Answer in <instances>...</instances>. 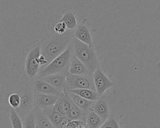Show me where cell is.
<instances>
[{
	"label": "cell",
	"instance_id": "cell-1",
	"mask_svg": "<svg viewBox=\"0 0 160 128\" xmlns=\"http://www.w3.org/2000/svg\"><path fill=\"white\" fill-rule=\"evenodd\" d=\"M73 33L74 30H68L64 35L54 34L44 41L41 46L39 61L41 68L48 65L68 47L74 37Z\"/></svg>",
	"mask_w": 160,
	"mask_h": 128
},
{
	"label": "cell",
	"instance_id": "cell-2",
	"mask_svg": "<svg viewBox=\"0 0 160 128\" xmlns=\"http://www.w3.org/2000/svg\"><path fill=\"white\" fill-rule=\"evenodd\" d=\"M72 44L74 55L93 73L99 68V63L92 46L82 43L74 37L72 40Z\"/></svg>",
	"mask_w": 160,
	"mask_h": 128
},
{
	"label": "cell",
	"instance_id": "cell-3",
	"mask_svg": "<svg viewBox=\"0 0 160 128\" xmlns=\"http://www.w3.org/2000/svg\"><path fill=\"white\" fill-rule=\"evenodd\" d=\"M72 51V44L71 41L68 47L61 54L55 58L46 67L40 69L37 75L38 78L68 70Z\"/></svg>",
	"mask_w": 160,
	"mask_h": 128
},
{
	"label": "cell",
	"instance_id": "cell-4",
	"mask_svg": "<svg viewBox=\"0 0 160 128\" xmlns=\"http://www.w3.org/2000/svg\"><path fill=\"white\" fill-rule=\"evenodd\" d=\"M21 96L19 107L15 109L22 119L34 108V90L33 84L31 82H25L18 87L17 92Z\"/></svg>",
	"mask_w": 160,
	"mask_h": 128
},
{
	"label": "cell",
	"instance_id": "cell-5",
	"mask_svg": "<svg viewBox=\"0 0 160 128\" xmlns=\"http://www.w3.org/2000/svg\"><path fill=\"white\" fill-rule=\"evenodd\" d=\"M66 87L67 91L79 88H89L96 91L92 74L77 75L68 72L66 74Z\"/></svg>",
	"mask_w": 160,
	"mask_h": 128
},
{
	"label": "cell",
	"instance_id": "cell-6",
	"mask_svg": "<svg viewBox=\"0 0 160 128\" xmlns=\"http://www.w3.org/2000/svg\"><path fill=\"white\" fill-rule=\"evenodd\" d=\"M41 56V46H36L30 50L25 59V72L28 77L32 78L38 75L41 65L39 57Z\"/></svg>",
	"mask_w": 160,
	"mask_h": 128
},
{
	"label": "cell",
	"instance_id": "cell-7",
	"mask_svg": "<svg viewBox=\"0 0 160 128\" xmlns=\"http://www.w3.org/2000/svg\"><path fill=\"white\" fill-rule=\"evenodd\" d=\"M94 83L98 95H102L108 89L114 85V82L110 80L99 68H97L92 73Z\"/></svg>",
	"mask_w": 160,
	"mask_h": 128
},
{
	"label": "cell",
	"instance_id": "cell-8",
	"mask_svg": "<svg viewBox=\"0 0 160 128\" xmlns=\"http://www.w3.org/2000/svg\"><path fill=\"white\" fill-rule=\"evenodd\" d=\"M59 97V95L46 94L34 91V107L42 110L53 107Z\"/></svg>",
	"mask_w": 160,
	"mask_h": 128
},
{
	"label": "cell",
	"instance_id": "cell-9",
	"mask_svg": "<svg viewBox=\"0 0 160 128\" xmlns=\"http://www.w3.org/2000/svg\"><path fill=\"white\" fill-rule=\"evenodd\" d=\"M68 71L46 75L41 78L63 92H68L66 87V74Z\"/></svg>",
	"mask_w": 160,
	"mask_h": 128
},
{
	"label": "cell",
	"instance_id": "cell-10",
	"mask_svg": "<svg viewBox=\"0 0 160 128\" xmlns=\"http://www.w3.org/2000/svg\"><path fill=\"white\" fill-rule=\"evenodd\" d=\"M42 110L56 128H63L70 120L67 116H64L58 112L54 106Z\"/></svg>",
	"mask_w": 160,
	"mask_h": 128
},
{
	"label": "cell",
	"instance_id": "cell-11",
	"mask_svg": "<svg viewBox=\"0 0 160 128\" xmlns=\"http://www.w3.org/2000/svg\"><path fill=\"white\" fill-rule=\"evenodd\" d=\"M33 88L35 92L46 93V94L55 95L60 96L64 93L61 90L55 88L49 83L39 78L34 82Z\"/></svg>",
	"mask_w": 160,
	"mask_h": 128
},
{
	"label": "cell",
	"instance_id": "cell-12",
	"mask_svg": "<svg viewBox=\"0 0 160 128\" xmlns=\"http://www.w3.org/2000/svg\"><path fill=\"white\" fill-rule=\"evenodd\" d=\"M68 73L77 75L92 74L87 67L81 61H80L74 53H72L71 56L68 68Z\"/></svg>",
	"mask_w": 160,
	"mask_h": 128
},
{
	"label": "cell",
	"instance_id": "cell-13",
	"mask_svg": "<svg viewBox=\"0 0 160 128\" xmlns=\"http://www.w3.org/2000/svg\"><path fill=\"white\" fill-rule=\"evenodd\" d=\"M72 105V100L68 95V92H64L61 95L55 105L54 108L64 116H67Z\"/></svg>",
	"mask_w": 160,
	"mask_h": 128
},
{
	"label": "cell",
	"instance_id": "cell-14",
	"mask_svg": "<svg viewBox=\"0 0 160 128\" xmlns=\"http://www.w3.org/2000/svg\"><path fill=\"white\" fill-rule=\"evenodd\" d=\"M73 36L76 39L86 43L89 46H92L93 41L92 40L91 33L89 29L84 25L81 24L76 27L74 30Z\"/></svg>",
	"mask_w": 160,
	"mask_h": 128
},
{
	"label": "cell",
	"instance_id": "cell-15",
	"mask_svg": "<svg viewBox=\"0 0 160 128\" xmlns=\"http://www.w3.org/2000/svg\"><path fill=\"white\" fill-rule=\"evenodd\" d=\"M92 110L96 112L105 122L109 116V108L106 100L102 97H99L96 100Z\"/></svg>",
	"mask_w": 160,
	"mask_h": 128
},
{
	"label": "cell",
	"instance_id": "cell-16",
	"mask_svg": "<svg viewBox=\"0 0 160 128\" xmlns=\"http://www.w3.org/2000/svg\"><path fill=\"white\" fill-rule=\"evenodd\" d=\"M34 110L36 116V128H56L42 109L34 107Z\"/></svg>",
	"mask_w": 160,
	"mask_h": 128
},
{
	"label": "cell",
	"instance_id": "cell-17",
	"mask_svg": "<svg viewBox=\"0 0 160 128\" xmlns=\"http://www.w3.org/2000/svg\"><path fill=\"white\" fill-rule=\"evenodd\" d=\"M68 95L70 97L71 100L78 107L84 110L89 111L90 110H92V107L94 104L95 101L89 100L88 99H86L78 95H76L74 93L68 92Z\"/></svg>",
	"mask_w": 160,
	"mask_h": 128
},
{
	"label": "cell",
	"instance_id": "cell-18",
	"mask_svg": "<svg viewBox=\"0 0 160 128\" xmlns=\"http://www.w3.org/2000/svg\"><path fill=\"white\" fill-rule=\"evenodd\" d=\"M89 111L83 110L72 101V105L67 117L70 120H78L86 122V119Z\"/></svg>",
	"mask_w": 160,
	"mask_h": 128
},
{
	"label": "cell",
	"instance_id": "cell-19",
	"mask_svg": "<svg viewBox=\"0 0 160 128\" xmlns=\"http://www.w3.org/2000/svg\"><path fill=\"white\" fill-rule=\"evenodd\" d=\"M103 123V120L96 112L92 110L89 111L86 119L87 128H99Z\"/></svg>",
	"mask_w": 160,
	"mask_h": 128
},
{
	"label": "cell",
	"instance_id": "cell-20",
	"mask_svg": "<svg viewBox=\"0 0 160 128\" xmlns=\"http://www.w3.org/2000/svg\"><path fill=\"white\" fill-rule=\"evenodd\" d=\"M68 92L74 93L86 99L96 101L99 98V95L96 91L89 89V88H79V89H72L68 90Z\"/></svg>",
	"mask_w": 160,
	"mask_h": 128
},
{
	"label": "cell",
	"instance_id": "cell-21",
	"mask_svg": "<svg viewBox=\"0 0 160 128\" xmlns=\"http://www.w3.org/2000/svg\"><path fill=\"white\" fill-rule=\"evenodd\" d=\"M69 30H74L77 27V19L74 13L72 11L66 12L61 18Z\"/></svg>",
	"mask_w": 160,
	"mask_h": 128
},
{
	"label": "cell",
	"instance_id": "cell-22",
	"mask_svg": "<svg viewBox=\"0 0 160 128\" xmlns=\"http://www.w3.org/2000/svg\"><path fill=\"white\" fill-rule=\"evenodd\" d=\"M9 116L12 128H24L22 119L16 110L11 107L9 109Z\"/></svg>",
	"mask_w": 160,
	"mask_h": 128
},
{
	"label": "cell",
	"instance_id": "cell-23",
	"mask_svg": "<svg viewBox=\"0 0 160 128\" xmlns=\"http://www.w3.org/2000/svg\"><path fill=\"white\" fill-rule=\"evenodd\" d=\"M22 122L24 128H36V116L34 109L24 117Z\"/></svg>",
	"mask_w": 160,
	"mask_h": 128
},
{
	"label": "cell",
	"instance_id": "cell-24",
	"mask_svg": "<svg viewBox=\"0 0 160 128\" xmlns=\"http://www.w3.org/2000/svg\"><path fill=\"white\" fill-rule=\"evenodd\" d=\"M8 102L11 108L17 109L21 104L20 95L16 92L11 93L8 97Z\"/></svg>",
	"mask_w": 160,
	"mask_h": 128
},
{
	"label": "cell",
	"instance_id": "cell-25",
	"mask_svg": "<svg viewBox=\"0 0 160 128\" xmlns=\"http://www.w3.org/2000/svg\"><path fill=\"white\" fill-rule=\"evenodd\" d=\"M54 31L55 34L57 35H64L65 34L69 29L67 28L66 24L61 20L57 22L54 26Z\"/></svg>",
	"mask_w": 160,
	"mask_h": 128
},
{
	"label": "cell",
	"instance_id": "cell-26",
	"mask_svg": "<svg viewBox=\"0 0 160 128\" xmlns=\"http://www.w3.org/2000/svg\"><path fill=\"white\" fill-rule=\"evenodd\" d=\"M99 128H120V127L114 119L110 118L104 122Z\"/></svg>",
	"mask_w": 160,
	"mask_h": 128
},
{
	"label": "cell",
	"instance_id": "cell-27",
	"mask_svg": "<svg viewBox=\"0 0 160 128\" xmlns=\"http://www.w3.org/2000/svg\"><path fill=\"white\" fill-rule=\"evenodd\" d=\"M83 121L78 120H70L63 128H77L78 126Z\"/></svg>",
	"mask_w": 160,
	"mask_h": 128
}]
</instances>
